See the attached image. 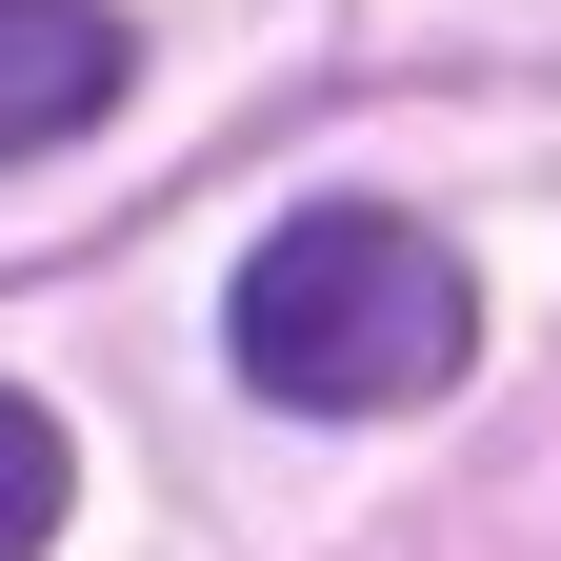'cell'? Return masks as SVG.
<instances>
[{"label":"cell","mask_w":561,"mask_h":561,"mask_svg":"<svg viewBox=\"0 0 561 561\" xmlns=\"http://www.w3.org/2000/svg\"><path fill=\"white\" fill-rule=\"evenodd\" d=\"M241 381L261 401H301V421H401V401H442L481 362V301H461V261L401 221V201H301L261 261H241Z\"/></svg>","instance_id":"cell-1"},{"label":"cell","mask_w":561,"mask_h":561,"mask_svg":"<svg viewBox=\"0 0 561 561\" xmlns=\"http://www.w3.org/2000/svg\"><path fill=\"white\" fill-rule=\"evenodd\" d=\"M121 0H0V161H41V140H81L121 101Z\"/></svg>","instance_id":"cell-2"},{"label":"cell","mask_w":561,"mask_h":561,"mask_svg":"<svg viewBox=\"0 0 561 561\" xmlns=\"http://www.w3.org/2000/svg\"><path fill=\"white\" fill-rule=\"evenodd\" d=\"M60 522H81V442H60V421L0 381V561H41Z\"/></svg>","instance_id":"cell-3"}]
</instances>
